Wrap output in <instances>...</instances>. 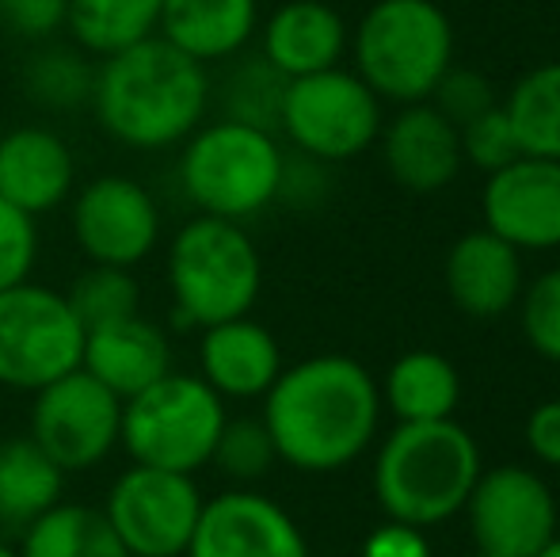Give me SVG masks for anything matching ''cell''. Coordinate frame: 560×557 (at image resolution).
Returning a JSON list of instances; mask_svg holds the SVG:
<instances>
[{
	"label": "cell",
	"instance_id": "cell-41",
	"mask_svg": "<svg viewBox=\"0 0 560 557\" xmlns=\"http://www.w3.org/2000/svg\"><path fill=\"white\" fill-rule=\"evenodd\" d=\"M0 557H23L20 543H8V538H0Z\"/></svg>",
	"mask_w": 560,
	"mask_h": 557
},
{
	"label": "cell",
	"instance_id": "cell-38",
	"mask_svg": "<svg viewBox=\"0 0 560 557\" xmlns=\"http://www.w3.org/2000/svg\"><path fill=\"white\" fill-rule=\"evenodd\" d=\"M359 557H431V543L412 523L385 520L362 538Z\"/></svg>",
	"mask_w": 560,
	"mask_h": 557
},
{
	"label": "cell",
	"instance_id": "cell-35",
	"mask_svg": "<svg viewBox=\"0 0 560 557\" xmlns=\"http://www.w3.org/2000/svg\"><path fill=\"white\" fill-rule=\"evenodd\" d=\"M38 264V218L0 195V290L27 282Z\"/></svg>",
	"mask_w": 560,
	"mask_h": 557
},
{
	"label": "cell",
	"instance_id": "cell-30",
	"mask_svg": "<svg viewBox=\"0 0 560 557\" xmlns=\"http://www.w3.org/2000/svg\"><path fill=\"white\" fill-rule=\"evenodd\" d=\"M66 298H69V305H73L77 321L84 325V333L141 313V282L130 268L89 264V268L73 279V287H66Z\"/></svg>",
	"mask_w": 560,
	"mask_h": 557
},
{
	"label": "cell",
	"instance_id": "cell-25",
	"mask_svg": "<svg viewBox=\"0 0 560 557\" xmlns=\"http://www.w3.org/2000/svg\"><path fill=\"white\" fill-rule=\"evenodd\" d=\"M164 0H69L66 31L69 43L89 58L104 61L161 31Z\"/></svg>",
	"mask_w": 560,
	"mask_h": 557
},
{
	"label": "cell",
	"instance_id": "cell-32",
	"mask_svg": "<svg viewBox=\"0 0 560 557\" xmlns=\"http://www.w3.org/2000/svg\"><path fill=\"white\" fill-rule=\"evenodd\" d=\"M518 325L534 356L560 367V268L534 276L518 294Z\"/></svg>",
	"mask_w": 560,
	"mask_h": 557
},
{
	"label": "cell",
	"instance_id": "cell-20",
	"mask_svg": "<svg viewBox=\"0 0 560 557\" xmlns=\"http://www.w3.org/2000/svg\"><path fill=\"white\" fill-rule=\"evenodd\" d=\"M259 58L287 81L343 66L351 27L328 0H287L259 20Z\"/></svg>",
	"mask_w": 560,
	"mask_h": 557
},
{
	"label": "cell",
	"instance_id": "cell-8",
	"mask_svg": "<svg viewBox=\"0 0 560 557\" xmlns=\"http://www.w3.org/2000/svg\"><path fill=\"white\" fill-rule=\"evenodd\" d=\"M385 127V104L354 69L294 77L282 92L279 135L313 161L343 164L377 146Z\"/></svg>",
	"mask_w": 560,
	"mask_h": 557
},
{
	"label": "cell",
	"instance_id": "cell-28",
	"mask_svg": "<svg viewBox=\"0 0 560 557\" xmlns=\"http://www.w3.org/2000/svg\"><path fill=\"white\" fill-rule=\"evenodd\" d=\"M523 153L560 161V61H541L511 84L503 100Z\"/></svg>",
	"mask_w": 560,
	"mask_h": 557
},
{
	"label": "cell",
	"instance_id": "cell-12",
	"mask_svg": "<svg viewBox=\"0 0 560 557\" xmlns=\"http://www.w3.org/2000/svg\"><path fill=\"white\" fill-rule=\"evenodd\" d=\"M69 230L89 264L133 271L164 241V214L156 195L141 179L107 172L73 192Z\"/></svg>",
	"mask_w": 560,
	"mask_h": 557
},
{
	"label": "cell",
	"instance_id": "cell-2",
	"mask_svg": "<svg viewBox=\"0 0 560 557\" xmlns=\"http://www.w3.org/2000/svg\"><path fill=\"white\" fill-rule=\"evenodd\" d=\"M214 81L202 61L187 58L161 35L96 61L92 115L100 130L133 153L184 146L207 123Z\"/></svg>",
	"mask_w": 560,
	"mask_h": 557
},
{
	"label": "cell",
	"instance_id": "cell-43",
	"mask_svg": "<svg viewBox=\"0 0 560 557\" xmlns=\"http://www.w3.org/2000/svg\"><path fill=\"white\" fill-rule=\"evenodd\" d=\"M469 557H492V554H480V550H472Z\"/></svg>",
	"mask_w": 560,
	"mask_h": 557
},
{
	"label": "cell",
	"instance_id": "cell-34",
	"mask_svg": "<svg viewBox=\"0 0 560 557\" xmlns=\"http://www.w3.org/2000/svg\"><path fill=\"white\" fill-rule=\"evenodd\" d=\"M428 104L435 107L439 115H446L454 127H465V123H472L477 115L492 112V107L500 104V92H495V84L488 81L485 73H477V69L450 66L443 73V81L435 84V92L428 96Z\"/></svg>",
	"mask_w": 560,
	"mask_h": 557
},
{
	"label": "cell",
	"instance_id": "cell-37",
	"mask_svg": "<svg viewBox=\"0 0 560 557\" xmlns=\"http://www.w3.org/2000/svg\"><path fill=\"white\" fill-rule=\"evenodd\" d=\"M66 4L69 0H20L15 8L0 12L8 27L31 43H50L58 31H66Z\"/></svg>",
	"mask_w": 560,
	"mask_h": 557
},
{
	"label": "cell",
	"instance_id": "cell-42",
	"mask_svg": "<svg viewBox=\"0 0 560 557\" xmlns=\"http://www.w3.org/2000/svg\"><path fill=\"white\" fill-rule=\"evenodd\" d=\"M20 0H0V12H8V8H15Z\"/></svg>",
	"mask_w": 560,
	"mask_h": 557
},
{
	"label": "cell",
	"instance_id": "cell-31",
	"mask_svg": "<svg viewBox=\"0 0 560 557\" xmlns=\"http://www.w3.org/2000/svg\"><path fill=\"white\" fill-rule=\"evenodd\" d=\"M210 466L225 477L229 485H256L279 466L271 431L259 417H229L222 428V439L214 446Z\"/></svg>",
	"mask_w": 560,
	"mask_h": 557
},
{
	"label": "cell",
	"instance_id": "cell-26",
	"mask_svg": "<svg viewBox=\"0 0 560 557\" xmlns=\"http://www.w3.org/2000/svg\"><path fill=\"white\" fill-rule=\"evenodd\" d=\"M23 557H130L107 523V515L92 504L61 500L43 512L20 535Z\"/></svg>",
	"mask_w": 560,
	"mask_h": 557
},
{
	"label": "cell",
	"instance_id": "cell-39",
	"mask_svg": "<svg viewBox=\"0 0 560 557\" xmlns=\"http://www.w3.org/2000/svg\"><path fill=\"white\" fill-rule=\"evenodd\" d=\"M526 451L549 469H560V397L553 402H541L538 409L526 417L523 428Z\"/></svg>",
	"mask_w": 560,
	"mask_h": 557
},
{
	"label": "cell",
	"instance_id": "cell-36",
	"mask_svg": "<svg viewBox=\"0 0 560 557\" xmlns=\"http://www.w3.org/2000/svg\"><path fill=\"white\" fill-rule=\"evenodd\" d=\"M328 169L332 164L313 161L305 153H287V164H282V184H279V202L287 207H320L328 199Z\"/></svg>",
	"mask_w": 560,
	"mask_h": 557
},
{
	"label": "cell",
	"instance_id": "cell-19",
	"mask_svg": "<svg viewBox=\"0 0 560 557\" xmlns=\"http://www.w3.org/2000/svg\"><path fill=\"white\" fill-rule=\"evenodd\" d=\"M77 192V156L50 127H15L0 138V195L12 207L43 218Z\"/></svg>",
	"mask_w": 560,
	"mask_h": 557
},
{
	"label": "cell",
	"instance_id": "cell-18",
	"mask_svg": "<svg viewBox=\"0 0 560 557\" xmlns=\"http://www.w3.org/2000/svg\"><path fill=\"white\" fill-rule=\"evenodd\" d=\"M446 294L465 317L495 321L518 305V294L526 287L523 253L495 237L492 230H472L450 245L443 264Z\"/></svg>",
	"mask_w": 560,
	"mask_h": 557
},
{
	"label": "cell",
	"instance_id": "cell-24",
	"mask_svg": "<svg viewBox=\"0 0 560 557\" xmlns=\"http://www.w3.org/2000/svg\"><path fill=\"white\" fill-rule=\"evenodd\" d=\"M377 386H382V405L397 417V423L450 420L462 402L457 367L428 348L405 351Z\"/></svg>",
	"mask_w": 560,
	"mask_h": 557
},
{
	"label": "cell",
	"instance_id": "cell-1",
	"mask_svg": "<svg viewBox=\"0 0 560 557\" xmlns=\"http://www.w3.org/2000/svg\"><path fill=\"white\" fill-rule=\"evenodd\" d=\"M382 386L351 356H310L282 367L264 394L259 420L275 454L298 474H339L374 446L382 431Z\"/></svg>",
	"mask_w": 560,
	"mask_h": 557
},
{
	"label": "cell",
	"instance_id": "cell-27",
	"mask_svg": "<svg viewBox=\"0 0 560 557\" xmlns=\"http://www.w3.org/2000/svg\"><path fill=\"white\" fill-rule=\"evenodd\" d=\"M96 58L73 43H43L23 61V92L43 112H81L92 104Z\"/></svg>",
	"mask_w": 560,
	"mask_h": 557
},
{
	"label": "cell",
	"instance_id": "cell-21",
	"mask_svg": "<svg viewBox=\"0 0 560 557\" xmlns=\"http://www.w3.org/2000/svg\"><path fill=\"white\" fill-rule=\"evenodd\" d=\"M81 367L112 394L130 402L133 394L149 390L156 379L172 371V340L145 313L112 321L84 333Z\"/></svg>",
	"mask_w": 560,
	"mask_h": 557
},
{
	"label": "cell",
	"instance_id": "cell-22",
	"mask_svg": "<svg viewBox=\"0 0 560 557\" xmlns=\"http://www.w3.org/2000/svg\"><path fill=\"white\" fill-rule=\"evenodd\" d=\"M259 0H164L156 35L202 66L233 61L256 43Z\"/></svg>",
	"mask_w": 560,
	"mask_h": 557
},
{
	"label": "cell",
	"instance_id": "cell-11",
	"mask_svg": "<svg viewBox=\"0 0 560 557\" xmlns=\"http://www.w3.org/2000/svg\"><path fill=\"white\" fill-rule=\"evenodd\" d=\"M27 436L58 462L66 474L104 466L122 439V397L84 367L61 374L58 382L35 390Z\"/></svg>",
	"mask_w": 560,
	"mask_h": 557
},
{
	"label": "cell",
	"instance_id": "cell-40",
	"mask_svg": "<svg viewBox=\"0 0 560 557\" xmlns=\"http://www.w3.org/2000/svg\"><path fill=\"white\" fill-rule=\"evenodd\" d=\"M530 557H560V531H557V535H553V538H549V543H546V546H541V550H538V554H530Z\"/></svg>",
	"mask_w": 560,
	"mask_h": 557
},
{
	"label": "cell",
	"instance_id": "cell-15",
	"mask_svg": "<svg viewBox=\"0 0 560 557\" xmlns=\"http://www.w3.org/2000/svg\"><path fill=\"white\" fill-rule=\"evenodd\" d=\"M485 230L515 245L518 253L560 248V161L515 156L485 179L480 192Z\"/></svg>",
	"mask_w": 560,
	"mask_h": 557
},
{
	"label": "cell",
	"instance_id": "cell-6",
	"mask_svg": "<svg viewBox=\"0 0 560 557\" xmlns=\"http://www.w3.org/2000/svg\"><path fill=\"white\" fill-rule=\"evenodd\" d=\"M347 50L382 104H423L454 66V23L439 0H374Z\"/></svg>",
	"mask_w": 560,
	"mask_h": 557
},
{
	"label": "cell",
	"instance_id": "cell-10",
	"mask_svg": "<svg viewBox=\"0 0 560 557\" xmlns=\"http://www.w3.org/2000/svg\"><path fill=\"white\" fill-rule=\"evenodd\" d=\"M199 481L156 466H130L112 481L100 512L130 557H184L202 515Z\"/></svg>",
	"mask_w": 560,
	"mask_h": 557
},
{
	"label": "cell",
	"instance_id": "cell-23",
	"mask_svg": "<svg viewBox=\"0 0 560 557\" xmlns=\"http://www.w3.org/2000/svg\"><path fill=\"white\" fill-rule=\"evenodd\" d=\"M66 469L31 436L0 443V535H23L31 523L66 500Z\"/></svg>",
	"mask_w": 560,
	"mask_h": 557
},
{
	"label": "cell",
	"instance_id": "cell-29",
	"mask_svg": "<svg viewBox=\"0 0 560 557\" xmlns=\"http://www.w3.org/2000/svg\"><path fill=\"white\" fill-rule=\"evenodd\" d=\"M282 92H287V77L279 69L267 66L259 54H241L222 81V115L279 135Z\"/></svg>",
	"mask_w": 560,
	"mask_h": 557
},
{
	"label": "cell",
	"instance_id": "cell-7",
	"mask_svg": "<svg viewBox=\"0 0 560 557\" xmlns=\"http://www.w3.org/2000/svg\"><path fill=\"white\" fill-rule=\"evenodd\" d=\"M229 420L225 402L199 379L172 367L149 390L122 402V439L118 446L138 466L199 474L214 459Z\"/></svg>",
	"mask_w": 560,
	"mask_h": 557
},
{
	"label": "cell",
	"instance_id": "cell-5",
	"mask_svg": "<svg viewBox=\"0 0 560 557\" xmlns=\"http://www.w3.org/2000/svg\"><path fill=\"white\" fill-rule=\"evenodd\" d=\"M287 149L271 130L236 119H207L179 146L176 184L195 214L252 222L279 202Z\"/></svg>",
	"mask_w": 560,
	"mask_h": 557
},
{
	"label": "cell",
	"instance_id": "cell-3",
	"mask_svg": "<svg viewBox=\"0 0 560 557\" xmlns=\"http://www.w3.org/2000/svg\"><path fill=\"white\" fill-rule=\"evenodd\" d=\"M480 446L454 417L397 423L374 459V500L385 520L428 531L465 512L480 477Z\"/></svg>",
	"mask_w": 560,
	"mask_h": 557
},
{
	"label": "cell",
	"instance_id": "cell-14",
	"mask_svg": "<svg viewBox=\"0 0 560 557\" xmlns=\"http://www.w3.org/2000/svg\"><path fill=\"white\" fill-rule=\"evenodd\" d=\"M184 557H310L298 520L256 485L207 497Z\"/></svg>",
	"mask_w": 560,
	"mask_h": 557
},
{
	"label": "cell",
	"instance_id": "cell-13",
	"mask_svg": "<svg viewBox=\"0 0 560 557\" xmlns=\"http://www.w3.org/2000/svg\"><path fill=\"white\" fill-rule=\"evenodd\" d=\"M465 515H469L472 546L492 557H530L560 531L549 481L538 469L515 462L480 469L465 500Z\"/></svg>",
	"mask_w": 560,
	"mask_h": 557
},
{
	"label": "cell",
	"instance_id": "cell-33",
	"mask_svg": "<svg viewBox=\"0 0 560 557\" xmlns=\"http://www.w3.org/2000/svg\"><path fill=\"white\" fill-rule=\"evenodd\" d=\"M457 141H462V161L469 164V169L485 172V176H492V172H500L503 164L523 156L515 127H511L508 112H503V100L492 107V112L477 115L472 123L457 127Z\"/></svg>",
	"mask_w": 560,
	"mask_h": 557
},
{
	"label": "cell",
	"instance_id": "cell-4",
	"mask_svg": "<svg viewBox=\"0 0 560 557\" xmlns=\"http://www.w3.org/2000/svg\"><path fill=\"white\" fill-rule=\"evenodd\" d=\"M164 282L172 317L184 328H210L256 310L264 294V256L241 222L195 214L172 233Z\"/></svg>",
	"mask_w": 560,
	"mask_h": 557
},
{
	"label": "cell",
	"instance_id": "cell-17",
	"mask_svg": "<svg viewBox=\"0 0 560 557\" xmlns=\"http://www.w3.org/2000/svg\"><path fill=\"white\" fill-rule=\"evenodd\" d=\"M282 344L256 317H233L199 328V379L229 402H264L282 374Z\"/></svg>",
	"mask_w": 560,
	"mask_h": 557
},
{
	"label": "cell",
	"instance_id": "cell-16",
	"mask_svg": "<svg viewBox=\"0 0 560 557\" xmlns=\"http://www.w3.org/2000/svg\"><path fill=\"white\" fill-rule=\"evenodd\" d=\"M377 146H382V161L393 184L412 195L443 192L465 169L457 127L446 115H439L428 100L400 107L382 127Z\"/></svg>",
	"mask_w": 560,
	"mask_h": 557
},
{
	"label": "cell",
	"instance_id": "cell-9",
	"mask_svg": "<svg viewBox=\"0 0 560 557\" xmlns=\"http://www.w3.org/2000/svg\"><path fill=\"white\" fill-rule=\"evenodd\" d=\"M84 325L66 290L27 279L0 290V390H35L81 367Z\"/></svg>",
	"mask_w": 560,
	"mask_h": 557
}]
</instances>
